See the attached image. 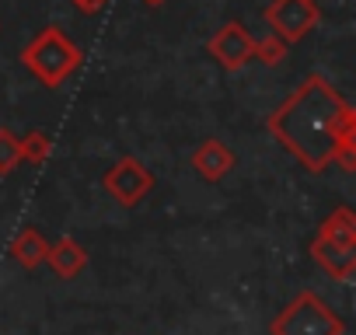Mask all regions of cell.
Here are the masks:
<instances>
[{"label":"cell","mask_w":356,"mask_h":335,"mask_svg":"<svg viewBox=\"0 0 356 335\" xmlns=\"http://www.w3.org/2000/svg\"><path fill=\"white\" fill-rule=\"evenodd\" d=\"M231 164H234L231 150H227L224 143H217V140H207V143H203V150L196 154V168L203 172V179H210V182H213V179H220Z\"/></svg>","instance_id":"cell-8"},{"label":"cell","mask_w":356,"mask_h":335,"mask_svg":"<svg viewBox=\"0 0 356 335\" xmlns=\"http://www.w3.org/2000/svg\"><path fill=\"white\" fill-rule=\"evenodd\" d=\"M46 241L35 234V231H25L18 241H15V259L22 262V265H39L42 259H46Z\"/></svg>","instance_id":"cell-10"},{"label":"cell","mask_w":356,"mask_h":335,"mask_svg":"<svg viewBox=\"0 0 356 335\" xmlns=\"http://www.w3.org/2000/svg\"><path fill=\"white\" fill-rule=\"evenodd\" d=\"M22 157H25L22 140H18L15 133H8V129H0V175L15 172V164H18Z\"/></svg>","instance_id":"cell-12"},{"label":"cell","mask_w":356,"mask_h":335,"mask_svg":"<svg viewBox=\"0 0 356 335\" xmlns=\"http://www.w3.org/2000/svg\"><path fill=\"white\" fill-rule=\"evenodd\" d=\"M262 18L283 42H300L318 25V4L314 0H273Z\"/></svg>","instance_id":"cell-4"},{"label":"cell","mask_w":356,"mask_h":335,"mask_svg":"<svg viewBox=\"0 0 356 335\" xmlns=\"http://www.w3.org/2000/svg\"><path fill=\"white\" fill-rule=\"evenodd\" d=\"M46 259L53 262V269H56L60 276H74V272L84 265V248H77L74 241H60L56 248L46 252Z\"/></svg>","instance_id":"cell-9"},{"label":"cell","mask_w":356,"mask_h":335,"mask_svg":"<svg viewBox=\"0 0 356 335\" xmlns=\"http://www.w3.org/2000/svg\"><path fill=\"white\" fill-rule=\"evenodd\" d=\"M283 49H286V42H283L280 35H269L266 42H255V56H259L262 63H280V60H283Z\"/></svg>","instance_id":"cell-13"},{"label":"cell","mask_w":356,"mask_h":335,"mask_svg":"<svg viewBox=\"0 0 356 335\" xmlns=\"http://www.w3.org/2000/svg\"><path fill=\"white\" fill-rule=\"evenodd\" d=\"M74 8H81L84 15H95V11H102V4H108V0H70Z\"/></svg>","instance_id":"cell-14"},{"label":"cell","mask_w":356,"mask_h":335,"mask_svg":"<svg viewBox=\"0 0 356 335\" xmlns=\"http://www.w3.org/2000/svg\"><path fill=\"white\" fill-rule=\"evenodd\" d=\"M273 335H342V321L314 293H300L273 321Z\"/></svg>","instance_id":"cell-3"},{"label":"cell","mask_w":356,"mask_h":335,"mask_svg":"<svg viewBox=\"0 0 356 335\" xmlns=\"http://www.w3.org/2000/svg\"><path fill=\"white\" fill-rule=\"evenodd\" d=\"M321 238L339 241V245H353V213H349V210H335V213L325 220Z\"/></svg>","instance_id":"cell-11"},{"label":"cell","mask_w":356,"mask_h":335,"mask_svg":"<svg viewBox=\"0 0 356 335\" xmlns=\"http://www.w3.org/2000/svg\"><path fill=\"white\" fill-rule=\"evenodd\" d=\"M22 60H25V67L42 81V84H49V88H56V84H63L74 70H77V63H81V49L60 32V28H42L32 42H29V49L22 53Z\"/></svg>","instance_id":"cell-2"},{"label":"cell","mask_w":356,"mask_h":335,"mask_svg":"<svg viewBox=\"0 0 356 335\" xmlns=\"http://www.w3.org/2000/svg\"><path fill=\"white\" fill-rule=\"evenodd\" d=\"M269 129L307 172H325L335 154L353 143V108L325 77L311 74L273 112Z\"/></svg>","instance_id":"cell-1"},{"label":"cell","mask_w":356,"mask_h":335,"mask_svg":"<svg viewBox=\"0 0 356 335\" xmlns=\"http://www.w3.org/2000/svg\"><path fill=\"white\" fill-rule=\"evenodd\" d=\"M105 186L119 196V203H136L150 189V175L143 172V164H136V161H119L115 172L105 179Z\"/></svg>","instance_id":"cell-6"},{"label":"cell","mask_w":356,"mask_h":335,"mask_svg":"<svg viewBox=\"0 0 356 335\" xmlns=\"http://www.w3.org/2000/svg\"><path fill=\"white\" fill-rule=\"evenodd\" d=\"M314 259H318L321 269L332 272L335 279H349L353 269H356L353 245H339V241H328V238H318V241H314Z\"/></svg>","instance_id":"cell-7"},{"label":"cell","mask_w":356,"mask_h":335,"mask_svg":"<svg viewBox=\"0 0 356 335\" xmlns=\"http://www.w3.org/2000/svg\"><path fill=\"white\" fill-rule=\"evenodd\" d=\"M143 4H147V8H161V4H164V0H143Z\"/></svg>","instance_id":"cell-15"},{"label":"cell","mask_w":356,"mask_h":335,"mask_svg":"<svg viewBox=\"0 0 356 335\" xmlns=\"http://www.w3.org/2000/svg\"><path fill=\"white\" fill-rule=\"evenodd\" d=\"M210 56L224 67V70H241L252 56H255V39L241 22H227L213 39H210Z\"/></svg>","instance_id":"cell-5"}]
</instances>
